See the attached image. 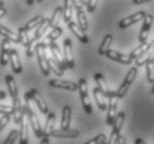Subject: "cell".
Instances as JSON below:
<instances>
[{"instance_id": "obj_42", "label": "cell", "mask_w": 154, "mask_h": 144, "mask_svg": "<svg viewBox=\"0 0 154 144\" xmlns=\"http://www.w3.org/2000/svg\"><path fill=\"white\" fill-rule=\"evenodd\" d=\"M0 113H1V114H9V115H12V106H6V104H0Z\"/></svg>"}, {"instance_id": "obj_46", "label": "cell", "mask_w": 154, "mask_h": 144, "mask_svg": "<svg viewBox=\"0 0 154 144\" xmlns=\"http://www.w3.org/2000/svg\"><path fill=\"white\" fill-rule=\"evenodd\" d=\"M151 0H133V4L134 5H142L145 4V2H149Z\"/></svg>"}, {"instance_id": "obj_44", "label": "cell", "mask_w": 154, "mask_h": 144, "mask_svg": "<svg viewBox=\"0 0 154 144\" xmlns=\"http://www.w3.org/2000/svg\"><path fill=\"white\" fill-rule=\"evenodd\" d=\"M73 1V7L75 10H82L83 9V1L82 0H72Z\"/></svg>"}, {"instance_id": "obj_54", "label": "cell", "mask_w": 154, "mask_h": 144, "mask_svg": "<svg viewBox=\"0 0 154 144\" xmlns=\"http://www.w3.org/2000/svg\"><path fill=\"white\" fill-rule=\"evenodd\" d=\"M82 1H83V4H84V5H87V2H88V0H82Z\"/></svg>"}, {"instance_id": "obj_27", "label": "cell", "mask_w": 154, "mask_h": 144, "mask_svg": "<svg viewBox=\"0 0 154 144\" xmlns=\"http://www.w3.org/2000/svg\"><path fill=\"white\" fill-rule=\"evenodd\" d=\"M71 115H72V111H71L70 106H63L62 116H61V129H69L70 127Z\"/></svg>"}, {"instance_id": "obj_12", "label": "cell", "mask_w": 154, "mask_h": 144, "mask_svg": "<svg viewBox=\"0 0 154 144\" xmlns=\"http://www.w3.org/2000/svg\"><path fill=\"white\" fill-rule=\"evenodd\" d=\"M104 56H106V58H109L110 60H113V61H116V62H120V63H123V64H131L133 62V60L130 58L129 54L118 52L116 50L109 49L105 52Z\"/></svg>"}, {"instance_id": "obj_40", "label": "cell", "mask_w": 154, "mask_h": 144, "mask_svg": "<svg viewBox=\"0 0 154 144\" xmlns=\"http://www.w3.org/2000/svg\"><path fill=\"white\" fill-rule=\"evenodd\" d=\"M104 142H106V136H105V134L101 133L91 140H89L88 142H85V144H102Z\"/></svg>"}, {"instance_id": "obj_53", "label": "cell", "mask_w": 154, "mask_h": 144, "mask_svg": "<svg viewBox=\"0 0 154 144\" xmlns=\"http://www.w3.org/2000/svg\"><path fill=\"white\" fill-rule=\"evenodd\" d=\"M4 1H2V0H0V8H1V7H4Z\"/></svg>"}, {"instance_id": "obj_19", "label": "cell", "mask_w": 154, "mask_h": 144, "mask_svg": "<svg viewBox=\"0 0 154 144\" xmlns=\"http://www.w3.org/2000/svg\"><path fill=\"white\" fill-rule=\"evenodd\" d=\"M9 62L11 64L14 73L19 74L22 72V64H21L20 58H19V53L16 49L10 50V57H9Z\"/></svg>"}, {"instance_id": "obj_2", "label": "cell", "mask_w": 154, "mask_h": 144, "mask_svg": "<svg viewBox=\"0 0 154 144\" xmlns=\"http://www.w3.org/2000/svg\"><path fill=\"white\" fill-rule=\"evenodd\" d=\"M137 67H133L131 68L129 71H128V73H126L125 78H124V80H123L122 84L120 85L119 89L116 91V97L118 99H122L124 98L129 91L130 87L131 84L133 83V81L135 80V78H137Z\"/></svg>"}, {"instance_id": "obj_37", "label": "cell", "mask_w": 154, "mask_h": 144, "mask_svg": "<svg viewBox=\"0 0 154 144\" xmlns=\"http://www.w3.org/2000/svg\"><path fill=\"white\" fill-rule=\"evenodd\" d=\"M18 37H19V42L23 47L28 46L29 42H30V40H31V39L29 38L28 32L25 31L22 28H19V30H18Z\"/></svg>"}, {"instance_id": "obj_6", "label": "cell", "mask_w": 154, "mask_h": 144, "mask_svg": "<svg viewBox=\"0 0 154 144\" xmlns=\"http://www.w3.org/2000/svg\"><path fill=\"white\" fill-rule=\"evenodd\" d=\"M29 93L31 95V99H32V101H33V103L37 104L38 109L40 110V112H41L42 114H48V113H49V106H48V104L46 103L45 99L42 98L41 93L35 88L30 89V90H29Z\"/></svg>"}, {"instance_id": "obj_33", "label": "cell", "mask_w": 154, "mask_h": 144, "mask_svg": "<svg viewBox=\"0 0 154 144\" xmlns=\"http://www.w3.org/2000/svg\"><path fill=\"white\" fill-rule=\"evenodd\" d=\"M149 47H150V43H147V42H144V43H141L140 46L137 47V49H134L132 52L130 53L129 56L130 58L133 60H135L137 58H139V57L141 56V54H143L145 51H146L147 49H149Z\"/></svg>"}, {"instance_id": "obj_31", "label": "cell", "mask_w": 154, "mask_h": 144, "mask_svg": "<svg viewBox=\"0 0 154 144\" xmlns=\"http://www.w3.org/2000/svg\"><path fill=\"white\" fill-rule=\"evenodd\" d=\"M112 41H113V35H106L104 38H103L101 44H100V47H99V51H98L100 56H104L105 52L110 49V46H111Z\"/></svg>"}, {"instance_id": "obj_1", "label": "cell", "mask_w": 154, "mask_h": 144, "mask_svg": "<svg viewBox=\"0 0 154 144\" xmlns=\"http://www.w3.org/2000/svg\"><path fill=\"white\" fill-rule=\"evenodd\" d=\"M25 101L26 106H23V113H25V115L28 116L29 122L31 124V127L33 130L35 135L37 137H39V139H41V137H43V130H42L41 127V122H40L38 115H37V113H35V109L32 106V102L33 101H32L31 95H30L29 91L25 93Z\"/></svg>"}, {"instance_id": "obj_24", "label": "cell", "mask_w": 154, "mask_h": 144, "mask_svg": "<svg viewBox=\"0 0 154 144\" xmlns=\"http://www.w3.org/2000/svg\"><path fill=\"white\" fill-rule=\"evenodd\" d=\"M5 80H6V84H7V88H8V90H9V94H10L11 98L12 99L19 98L18 87H17V83H16L14 77L10 75V74H8V75H6Z\"/></svg>"}, {"instance_id": "obj_20", "label": "cell", "mask_w": 154, "mask_h": 144, "mask_svg": "<svg viewBox=\"0 0 154 144\" xmlns=\"http://www.w3.org/2000/svg\"><path fill=\"white\" fill-rule=\"evenodd\" d=\"M154 57V40L152 42H150V47H149V49L143 53V54H141L139 58L135 59V64H137V67H142L144 64L149 62L152 58Z\"/></svg>"}, {"instance_id": "obj_13", "label": "cell", "mask_w": 154, "mask_h": 144, "mask_svg": "<svg viewBox=\"0 0 154 144\" xmlns=\"http://www.w3.org/2000/svg\"><path fill=\"white\" fill-rule=\"evenodd\" d=\"M145 12L144 11H139V12H137V14H131V16H129V17L124 18V19H122L121 21L119 22V28L121 29H125L128 28V27H130V26L134 25V23H137V22L141 21V20H143V18L145 17Z\"/></svg>"}, {"instance_id": "obj_15", "label": "cell", "mask_w": 154, "mask_h": 144, "mask_svg": "<svg viewBox=\"0 0 154 144\" xmlns=\"http://www.w3.org/2000/svg\"><path fill=\"white\" fill-rule=\"evenodd\" d=\"M12 118H14V121L16 124H19L21 122L22 118L25 116V113H23V106L21 104V101L19 98L12 99Z\"/></svg>"}, {"instance_id": "obj_58", "label": "cell", "mask_w": 154, "mask_h": 144, "mask_svg": "<svg viewBox=\"0 0 154 144\" xmlns=\"http://www.w3.org/2000/svg\"><path fill=\"white\" fill-rule=\"evenodd\" d=\"M21 1H25V2H26V0H21Z\"/></svg>"}, {"instance_id": "obj_41", "label": "cell", "mask_w": 154, "mask_h": 144, "mask_svg": "<svg viewBox=\"0 0 154 144\" xmlns=\"http://www.w3.org/2000/svg\"><path fill=\"white\" fill-rule=\"evenodd\" d=\"M10 119H11V115H9V114H4V115L0 118V132L7 127V124H9Z\"/></svg>"}, {"instance_id": "obj_47", "label": "cell", "mask_w": 154, "mask_h": 144, "mask_svg": "<svg viewBox=\"0 0 154 144\" xmlns=\"http://www.w3.org/2000/svg\"><path fill=\"white\" fill-rule=\"evenodd\" d=\"M49 136H43L41 137V142H40V144H49Z\"/></svg>"}, {"instance_id": "obj_30", "label": "cell", "mask_w": 154, "mask_h": 144, "mask_svg": "<svg viewBox=\"0 0 154 144\" xmlns=\"http://www.w3.org/2000/svg\"><path fill=\"white\" fill-rule=\"evenodd\" d=\"M61 17H62V7H57L53 11L52 16L50 18L49 21V28H56L59 26V22L61 20Z\"/></svg>"}, {"instance_id": "obj_3", "label": "cell", "mask_w": 154, "mask_h": 144, "mask_svg": "<svg viewBox=\"0 0 154 144\" xmlns=\"http://www.w3.org/2000/svg\"><path fill=\"white\" fill-rule=\"evenodd\" d=\"M78 90H79V94H80L81 103L83 106L84 111L88 114H92L93 110H92V104L89 98V93H88V82L84 78H81L78 83Z\"/></svg>"}, {"instance_id": "obj_26", "label": "cell", "mask_w": 154, "mask_h": 144, "mask_svg": "<svg viewBox=\"0 0 154 144\" xmlns=\"http://www.w3.org/2000/svg\"><path fill=\"white\" fill-rule=\"evenodd\" d=\"M49 21H50V18H43V20L41 21V23H40V25L37 27V29H35L33 38L37 39V40H40V39L45 35L47 30L49 29Z\"/></svg>"}, {"instance_id": "obj_10", "label": "cell", "mask_w": 154, "mask_h": 144, "mask_svg": "<svg viewBox=\"0 0 154 144\" xmlns=\"http://www.w3.org/2000/svg\"><path fill=\"white\" fill-rule=\"evenodd\" d=\"M116 114H118V98L116 97H111V98H109L108 115H106V124L109 127L113 124Z\"/></svg>"}, {"instance_id": "obj_32", "label": "cell", "mask_w": 154, "mask_h": 144, "mask_svg": "<svg viewBox=\"0 0 154 144\" xmlns=\"http://www.w3.org/2000/svg\"><path fill=\"white\" fill-rule=\"evenodd\" d=\"M42 20H43V17H42V16H40V14H39V16H35V18H32L30 21H28L23 27H21V28L23 29L25 31L29 32L30 30L35 29V27H38V26L41 23Z\"/></svg>"}, {"instance_id": "obj_48", "label": "cell", "mask_w": 154, "mask_h": 144, "mask_svg": "<svg viewBox=\"0 0 154 144\" xmlns=\"http://www.w3.org/2000/svg\"><path fill=\"white\" fill-rule=\"evenodd\" d=\"M118 144H128V143H126L125 139H124L123 136H121V135H120L119 139H118Z\"/></svg>"}, {"instance_id": "obj_34", "label": "cell", "mask_w": 154, "mask_h": 144, "mask_svg": "<svg viewBox=\"0 0 154 144\" xmlns=\"http://www.w3.org/2000/svg\"><path fill=\"white\" fill-rule=\"evenodd\" d=\"M77 19L78 26L85 32L88 30V28H89V25H88L87 17H85V14H84L83 10H77Z\"/></svg>"}, {"instance_id": "obj_11", "label": "cell", "mask_w": 154, "mask_h": 144, "mask_svg": "<svg viewBox=\"0 0 154 144\" xmlns=\"http://www.w3.org/2000/svg\"><path fill=\"white\" fill-rule=\"evenodd\" d=\"M153 23V16L152 14H145V17L143 18V25H142V29L140 32V40L141 43L147 42V38H149V33H150L151 26Z\"/></svg>"}, {"instance_id": "obj_18", "label": "cell", "mask_w": 154, "mask_h": 144, "mask_svg": "<svg viewBox=\"0 0 154 144\" xmlns=\"http://www.w3.org/2000/svg\"><path fill=\"white\" fill-rule=\"evenodd\" d=\"M10 40L5 38L1 42V53H0V64L1 66H7L9 62V57H10Z\"/></svg>"}, {"instance_id": "obj_43", "label": "cell", "mask_w": 154, "mask_h": 144, "mask_svg": "<svg viewBox=\"0 0 154 144\" xmlns=\"http://www.w3.org/2000/svg\"><path fill=\"white\" fill-rule=\"evenodd\" d=\"M97 5H98V0H88L87 2V10L89 12H93L95 10V7H97Z\"/></svg>"}, {"instance_id": "obj_36", "label": "cell", "mask_w": 154, "mask_h": 144, "mask_svg": "<svg viewBox=\"0 0 154 144\" xmlns=\"http://www.w3.org/2000/svg\"><path fill=\"white\" fill-rule=\"evenodd\" d=\"M48 66H49V70L52 71L57 77H62L63 73H64V71L60 69V67L56 63V61L53 60L52 57H51V58H48Z\"/></svg>"}, {"instance_id": "obj_55", "label": "cell", "mask_w": 154, "mask_h": 144, "mask_svg": "<svg viewBox=\"0 0 154 144\" xmlns=\"http://www.w3.org/2000/svg\"><path fill=\"white\" fill-rule=\"evenodd\" d=\"M150 61H151V62H153V63H154V57H153V58H152V59L150 60Z\"/></svg>"}, {"instance_id": "obj_23", "label": "cell", "mask_w": 154, "mask_h": 144, "mask_svg": "<svg viewBox=\"0 0 154 144\" xmlns=\"http://www.w3.org/2000/svg\"><path fill=\"white\" fill-rule=\"evenodd\" d=\"M54 124H56V113L49 112L48 113V118L46 120V123H45V127H42L43 136H49L50 132L54 130Z\"/></svg>"}, {"instance_id": "obj_17", "label": "cell", "mask_w": 154, "mask_h": 144, "mask_svg": "<svg viewBox=\"0 0 154 144\" xmlns=\"http://www.w3.org/2000/svg\"><path fill=\"white\" fill-rule=\"evenodd\" d=\"M62 32H63L62 28L59 27V26L56 27V28H53L52 30H51V32L48 33V35H47L46 38L43 39L41 42H40V44H41L42 47H45V48H49L50 44L53 43V42H56L57 39L62 35Z\"/></svg>"}, {"instance_id": "obj_22", "label": "cell", "mask_w": 154, "mask_h": 144, "mask_svg": "<svg viewBox=\"0 0 154 144\" xmlns=\"http://www.w3.org/2000/svg\"><path fill=\"white\" fill-rule=\"evenodd\" d=\"M18 139H19V144H29L28 124L26 122L25 116L19 123V137Z\"/></svg>"}, {"instance_id": "obj_38", "label": "cell", "mask_w": 154, "mask_h": 144, "mask_svg": "<svg viewBox=\"0 0 154 144\" xmlns=\"http://www.w3.org/2000/svg\"><path fill=\"white\" fill-rule=\"evenodd\" d=\"M145 67H146V79L150 83H153L154 81V63L153 62H146L145 63Z\"/></svg>"}, {"instance_id": "obj_29", "label": "cell", "mask_w": 154, "mask_h": 144, "mask_svg": "<svg viewBox=\"0 0 154 144\" xmlns=\"http://www.w3.org/2000/svg\"><path fill=\"white\" fill-rule=\"evenodd\" d=\"M0 35H2V37H5L6 39L10 40L11 42H16V43L19 42L18 33H16V32H14L12 30L8 29L7 27H5V26H2V25H0Z\"/></svg>"}, {"instance_id": "obj_56", "label": "cell", "mask_w": 154, "mask_h": 144, "mask_svg": "<svg viewBox=\"0 0 154 144\" xmlns=\"http://www.w3.org/2000/svg\"><path fill=\"white\" fill-rule=\"evenodd\" d=\"M37 1H38L39 4H41V2H42V1H43V0H37Z\"/></svg>"}, {"instance_id": "obj_5", "label": "cell", "mask_w": 154, "mask_h": 144, "mask_svg": "<svg viewBox=\"0 0 154 144\" xmlns=\"http://www.w3.org/2000/svg\"><path fill=\"white\" fill-rule=\"evenodd\" d=\"M35 56H37V60H38L39 67L41 69L43 75L48 77L51 71L49 70V66H48V58L46 54V48L42 47L39 42L37 49H35Z\"/></svg>"}, {"instance_id": "obj_25", "label": "cell", "mask_w": 154, "mask_h": 144, "mask_svg": "<svg viewBox=\"0 0 154 144\" xmlns=\"http://www.w3.org/2000/svg\"><path fill=\"white\" fill-rule=\"evenodd\" d=\"M73 1L72 0H64L62 8V17L64 22H70L71 18H72V14H73Z\"/></svg>"}, {"instance_id": "obj_49", "label": "cell", "mask_w": 154, "mask_h": 144, "mask_svg": "<svg viewBox=\"0 0 154 144\" xmlns=\"http://www.w3.org/2000/svg\"><path fill=\"white\" fill-rule=\"evenodd\" d=\"M134 144H146L145 142H144V140H142V139H135V141H134Z\"/></svg>"}, {"instance_id": "obj_16", "label": "cell", "mask_w": 154, "mask_h": 144, "mask_svg": "<svg viewBox=\"0 0 154 144\" xmlns=\"http://www.w3.org/2000/svg\"><path fill=\"white\" fill-rule=\"evenodd\" d=\"M80 132L75 129H59V130H52L50 132L49 136L53 137H69V139H74L79 136Z\"/></svg>"}, {"instance_id": "obj_39", "label": "cell", "mask_w": 154, "mask_h": 144, "mask_svg": "<svg viewBox=\"0 0 154 144\" xmlns=\"http://www.w3.org/2000/svg\"><path fill=\"white\" fill-rule=\"evenodd\" d=\"M18 137H19V130L14 129V130L10 131V133H9V135L7 136V139H6V141L4 142V144H14L16 141L18 140Z\"/></svg>"}, {"instance_id": "obj_57", "label": "cell", "mask_w": 154, "mask_h": 144, "mask_svg": "<svg viewBox=\"0 0 154 144\" xmlns=\"http://www.w3.org/2000/svg\"><path fill=\"white\" fill-rule=\"evenodd\" d=\"M102 144H106V142H104V143H102Z\"/></svg>"}, {"instance_id": "obj_28", "label": "cell", "mask_w": 154, "mask_h": 144, "mask_svg": "<svg viewBox=\"0 0 154 144\" xmlns=\"http://www.w3.org/2000/svg\"><path fill=\"white\" fill-rule=\"evenodd\" d=\"M93 95H94V99H95V102H97V104H98V108L101 111H105V110L108 109V104H106V101H105V97L103 95L99 88L93 89Z\"/></svg>"}, {"instance_id": "obj_52", "label": "cell", "mask_w": 154, "mask_h": 144, "mask_svg": "<svg viewBox=\"0 0 154 144\" xmlns=\"http://www.w3.org/2000/svg\"><path fill=\"white\" fill-rule=\"evenodd\" d=\"M152 84H153V87H152V90H151V92H152V94H154V81H153V83H152Z\"/></svg>"}, {"instance_id": "obj_21", "label": "cell", "mask_w": 154, "mask_h": 144, "mask_svg": "<svg viewBox=\"0 0 154 144\" xmlns=\"http://www.w3.org/2000/svg\"><path fill=\"white\" fill-rule=\"evenodd\" d=\"M68 27H69V29H70V31L73 33L75 37H77L79 40H80L82 43H88L89 42V38H88V35L84 33V31L82 30V29L78 26V23H75L74 21H72L71 20L70 22H68Z\"/></svg>"}, {"instance_id": "obj_50", "label": "cell", "mask_w": 154, "mask_h": 144, "mask_svg": "<svg viewBox=\"0 0 154 144\" xmlns=\"http://www.w3.org/2000/svg\"><path fill=\"white\" fill-rule=\"evenodd\" d=\"M5 98H6V92L0 91V100H4Z\"/></svg>"}, {"instance_id": "obj_8", "label": "cell", "mask_w": 154, "mask_h": 144, "mask_svg": "<svg viewBox=\"0 0 154 144\" xmlns=\"http://www.w3.org/2000/svg\"><path fill=\"white\" fill-rule=\"evenodd\" d=\"M63 57L64 61L67 63V67L69 69H74V58L72 54V41L71 39L67 38L63 41Z\"/></svg>"}, {"instance_id": "obj_14", "label": "cell", "mask_w": 154, "mask_h": 144, "mask_svg": "<svg viewBox=\"0 0 154 144\" xmlns=\"http://www.w3.org/2000/svg\"><path fill=\"white\" fill-rule=\"evenodd\" d=\"M49 85L57 89H64V90H69V91H77L78 84L75 82L67 80H58V79H52L49 81Z\"/></svg>"}, {"instance_id": "obj_4", "label": "cell", "mask_w": 154, "mask_h": 144, "mask_svg": "<svg viewBox=\"0 0 154 144\" xmlns=\"http://www.w3.org/2000/svg\"><path fill=\"white\" fill-rule=\"evenodd\" d=\"M124 120H125V113L124 112H119L116 114V119H114V122L112 124V132L110 134V137H109V141L106 142V144H118V139L120 136V131L123 127V123H124Z\"/></svg>"}, {"instance_id": "obj_45", "label": "cell", "mask_w": 154, "mask_h": 144, "mask_svg": "<svg viewBox=\"0 0 154 144\" xmlns=\"http://www.w3.org/2000/svg\"><path fill=\"white\" fill-rule=\"evenodd\" d=\"M6 14H7V10H6V8L1 7L0 8V19H1V18H4Z\"/></svg>"}, {"instance_id": "obj_9", "label": "cell", "mask_w": 154, "mask_h": 144, "mask_svg": "<svg viewBox=\"0 0 154 144\" xmlns=\"http://www.w3.org/2000/svg\"><path fill=\"white\" fill-rule=\"evenodd\" d=\"M49 48H50V51H51V54H52L53 60L56 61V63L60 67V69L63 71L66 70V69H68L67 63H66V61H64V57H63V54L61 53V50H60L59 46H58L56 42H53L50 44Z\"/></svg>"}, {"instance_id": "obj_51", "label": "cell", "mask_w": 154, "mask_h": 144, "mask_svg": "<svg viewBox=\"0 0 154 144\" xmlns=\"http://www.w3.org/2000/svg\"><path fill=\"white\" fill-rule=\"evenodd\" d=\"M35 0H26V2H27L28 6H32V5L35 4Z\"/></svg>"}, {"instance_id": "obj_7", "label": "cell", "mask_w": 154, "mask_h": 144, "mask_svg": "<svg viewBox=\"0 0 154 144\" xmlns=\"http://www.w3.org/2000/svg\"><path fill=\"white\" fill-rule=\"evenodd\" d=\"M94 81L97 85H98L99 90L103 93L105 98H111V97H116V91H112L111 89L109 88L106 80L103 74L101 73H95L94 74Z\"/></svg>"}, {"instance_id": "obj_35", "label": "cell", "mask_w": 154, "mask_h": 144, "mask_svg": "<svg viewBox=\"0 0 154 144\" xmlns=\"http://www.w3.org/2000/svg\"><path fill=\"white\" fill-rule=\"evenodd\" d=\"M38 44H39V40L32 38L31 40H30V42H29L28 46L26 47V56L28 57V58H31V57L35 56V49H37Z\"/></svg>"}]
</instances>
